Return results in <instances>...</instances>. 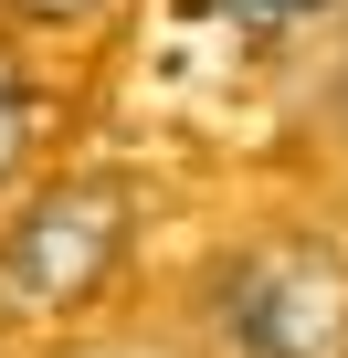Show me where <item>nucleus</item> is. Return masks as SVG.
Returning <instances> with one entry per match:
<instances>
[{"mask_svg":"<svg viewBox=\"0 0 348 358\" xmlns=\"http://www.w3.org/2000/svg\"><path fill=\"white\" fill-rule=\"evenodd\" d=\"M222 337L232 358H348V253L337 243H253L222 274Z\"/></svg>","mask_w":348,"mask_h":358,"instance_id":"nucleus-2","label":"nucleus"},{"mask_svg":"<svg viewBox=\"0 0 348 358\" xmlns=\"http://www.w3.org/2000/svg\"><path fill=\"white\" fill-rule=\"evenodd\" d=\"M11 11H32V22H85V11H106V0H11Z\"/></svg>","mask_w":348,"mask_h":358,"instance_id":"nucleus-5","label":"nucleus"},{"mask_svg":"<svg viewBox=\"0 0 348 358\" xmlns=\"http://www.w3.org/2000/svg\"><path fill=\"white\" fill-rule=\"evenodd\" d=\"M32 127H43V95H32V74L0 53V179L22 169V148H32Z\"/></svg>","mask_w":348,"mask_h":358,"instance_id":"nucleus-3","label":"nucleus"},{"mask_svg":"<svg viewBox=\"0 0 348 358\" xmlns=\"http://www.w3.org/2000/svg\"><path fill=\"white\" fill-rule=\"evenodd\" d=\"M211 11H232V22H316L327 0H211Z\"/></svg>","mask_w":348,"mask_h":358,"instance_id":"nucleus-4","label":"nucleus"},{"mask_svg":"<svg viewBox=\"0 0 348 358\" xmlns=\"http://www.w3.org/2000/svg\"><path fill=\"white\" fill-rule=\"evenodd\" d=\"M127 179H53V190L0 232V306L11 316H64L85 295H106L116 253H127Z\"/></svg>","mask_w":348,"mask_h":358,"instance_id":"nucleus-1","label":"nucleus"}]
</instances>
